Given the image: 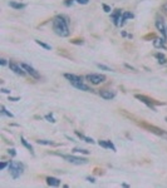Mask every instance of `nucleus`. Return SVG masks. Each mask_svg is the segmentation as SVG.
I'll use <instances>...</instances> for the list:
<instances>
[{
  "instance_id": "nucleus-8",
  "label": "nucleus",
  "mask_w": 167,
  "mask_h": 188,
  "mask_svg": "<svg viewBox=\"0 0 167 188\" xmlns=\"http://www.w3.org/2000/svg\"><path fill=\"white\" fill-rule=\"evenodd\" d=\"M122 10L121 9H116L113 13H112V15H111V18H112V20H113V24L116 25V26H119V24H121V19H122Z\"/></svg>"
},
{
  "instance_id": "nucleus-17",
  "label": "nucleus",
  "mask_w": 167,
  "mask_h": 188,
  "mask_svg": "<svg viewBox=\"0 0 167 188\" xmlns=\"http://www.w3.org/2000/svg\"><path fill=\"white\" fill-rule=\"evenodd\" d=\"M9 5H10L12 8H14V9H18V10L24 9V8L26 7L25 4H21V3H15V2H10V3H9Z\"/></svg>"
},
{
  "instance_id": "nucleus-36",
  "label": "nucleus",
  "mask_w": 167,
  "mask_h": 188,
  "mask_svg": "<svg viewBox=\"0 0 167 188\" xmlns=\"http://www.w3.org/2000/svg\"><path fill=\"white\" fill-rule=\"evenodd\" d=\"M158 63H160V64H166V63H167V58H165L162 60H158Z\"/></svg>"
},
{
  "instance_id": "nucleus-3",
  "label": "nucleus",
  "mask_w": 167,
  "mask_h": 188,
  "mask_svg": "<svg viewBox=\"0 0 167 188\" xmlns=\"http://www.w3.org/2000/svg\"><path fill=\"white\" fill-rule=\"evenodd\" d=\"M64 159H67L69 163L72 164H87L88 163V159L87 158H82V157H76V155H62Z\"/></svg>"
},
{
  "instance_id": "nucleus-33",
  "label": "nucleus",
  "mask_w": 167,
  "mask_h": 188,
  "mask_svg": "<svg viewBox=\"0 0 167 188\" xmlns=\"http://www.w3.org/2000/svg\"><path fill=\"white\" fill-rule=\"evenodd\" d=\"M7 166H8V163H5V162H2V163H0V169L3 171V169L7 167Z\"/></svg>"
},
{
  "instance_id": "nucleus-32",
  "label": "nucleus",
  "mask_w": 167,
  "mask_h": 188,
  "mask_svg": "<svg viewBox=\"0 0 167 188\" xmlns=\"http://www.w3.org/2000/svg\"><path fill=\"white\" fill-rule=\"evenodd\" d=\"M8 153H9V155H12V157H15V154H16L15 149H9V150H8Z\"/></svg>"
},
{
  "instance_id": "nucleus-24",
  "label": "nucleus",
  "mask_w": 167,
  "mask_h": 188,
  "mask_svg": "<svg viewBox=\"0 0 167 188\" xmlns=\"http://www.w3.org/2000/svg\"><path fill=\"white\" fill-rule=\"evenodd\" d=\"M45 119H47L48 122H52V123H55V119L53 118V115H52V114H47V115H45Z\"/></svg>"
},
{
  "instance_id": "nucleus-37",
  "label": "nucleus",
  "mask_w": 167,
  "mask_h": 188,
  "mask_svg": "<svg viewBox=\"0 0 167 188\" xmlns=\"http://www.w3.org/2000/svg\"><path fill=\"white\" fill-rule=\"evenodd\" d=\"M0 64H2V65H7V60L5 59H0Z\"/></svg>"
},
{
  "instance_id": "nucleus-14",
  "label": "nucleus",
  "mask_w": 167,
  "mask_h": 188,
  "mask_svg": "<svg viewBox=\"0 0 167 188\" xmlns=\"http://www.w3.org/2000/svg\"><path fill=\"white\" fill-rule=\"evenodd\" d=\"M153 45H155L156 48L166 49V47H165V39H163V38H156V39L153 40Z\"/></svg>"
},
{
  "instance_id": "nucleus-22",
  "label": "nucleus",
  "mask_w": 167,
  "mask_h": 188,
  "mask_svg": "<svg viewBox=\"0 0 167 188\" xmlns=\"http://www.w3.org/2000/svg\"><path fill=\"white\" fill-rule=\"evenodd\" d=\"M97 67H98L99 69H102V70H106V72H111V70H112L109 67H107V65H103V64H97Z\"/></svg>"
},
{
  "instance_id": "nucleus-26",
  "label": "nucleus",
  "mask_w": 167,
  "mask_h": 188,
  "mask_svg": "<svg viewBox=\"0 0 167 188\" xmlns=\"http://www.w3.org/2000/svg\"><path fill=\"white\" fill-rule=\"evenodd\" d=\"M98 143H99V145H102L103 148H108V144H107V141H99Z\"/></svg>"
},
{
  "instance_id": "nucleus-5",
  "label": "nucleus",
  "mask_w": 167,
  "mask_h": 188,
  "mask_svg": "<svg viewBox=\"0 0 167 188\" xmlns=\"http://www.w3.org/2000/svg\"><path fill=\"white\" fill-rule=\"evenodd\" d=\"M21 67H23V69L30 75V77H33V78H35V79H39L40 78V74L38 73V70H35L34 68H33L31 65H29V64H26V63H21L20 64Z\"/></svg>"
},
{
  "instance_id": "nucleus-4",
  "label": "nucleus",
  "mask_w": 167,
  "mask_h": 188,
  "mask_svg": "<svg viewBox=\"0 0 167 188\" xmlns=\"http://www.w3.org/2000/svg\"><path fill=\"white\" fill-rule=\"evenodd\" d=\"M86 78H87V80H89L94 85H98L106 80V77L103 74H88Z\"/></svg>"
},
{
  "instance_id": "nucleus-31",
  "label": "nucleus",
  "mask_w": 167,
  "mask_h": 188,
  "mask_svg": "<svg viewBox=\"0 0 167 188\" xmlns=\"http://www.w3.org/2000/svg\"><path fill=\"white\" fill-rule=\"evenodd\" d=\"M9 101H12V102H18V101H20V98H19V97H10V96H9Z\"/></svg>"
},
{
  "instance_id": "nucleus-9",
  "label": "nucleus",
  "mask_w": 167,
  "mask_h": 188,
  "mask_svg": "<svg viewBox=\"0 0 167 188\" xmlns=\"http://www.w3.org/2000/svg\"><path fill=\"white\" fill-rule=\"evenodd\" d=\"M136 98H137V99H140L142 103H145L147 107H150L152 110H156V108H155V105H153V102H152L150 98H147V97H145V96H140V94H137Z\"/></svg>"
},
{
  "instance_id": "nucleus-6",
  "label": "nucleus",
  "mask_w": 167,
  "mask_h": 188,
  "mask_svg": "<svg viewBox=\"0 0 167 188\" xmlns=\"http://www.w3.org/2000/svg\"><path fill=\"white\" fill-rule=\"evenodd\" d=\"M9 68H10V70H13V72H14L15 74H18V75L24 77V75L26 74V72L23 69V67L19 65V64H16V63H14V61H10V63H9Z\"/></svg>"
},
{
  "instance_id": "nucleus-30",
  "label": "nucleus",
  "mask_w": 167,
  "mask_h": 188,
  "mask_svg": "<svg viewBox=\"0 0 167 188\" xmlns=\"http://www.w3.org/2000/svg\"><path fill=\"white\" fill-rule=\"evenodd\" d=\"M102 7H103V9H104V11H106V13H111V8H109L108 5H106V4H103Z\"/></svg>"
},
{
  "instance_id": "nucleus-34",
  "label": "nucleus",
  "mask_w": 167,
  "mask_h": 188,
  "mask_svg": "<svg viewBox=\"0 0 167 188\" xmlns=\"http://www.w3.org/2000/svg\"><path fill=\"white\" fill-rule=\"evenodd\" d=\"M2 92H3V93H5V94H10V92H12V90L5 89V88H2Z\"/></svg>"
},
{
  "instance_id": "nucleus-29",
  "label": "nucleus",
  "mask_w": 167,
  "mask_h": 188,
  "mask_svg": "<svg viewBox=\"0 0 167 188\" xmlns=\"http://www.w3.org/2000/svg\"><path fill=\"white\" fill-rule=\"evenodd\" d=\"M73 3H74V0H65V2H64V4H65L67 7H71V5H73Z\"/></svg>"
},
{
  "instance_id": "nucleus-15",
  "label": "nucleus",
  "mask_w": 167,
  "mask_h": 188,
  "mask_svg": "<svg viewBox=\"0 0 167 188\" xmlns=\"http://www.w3.org/2000/svg\"><path fill=\"white\" fill-rule=\"evenodd\" d=\"M132 18H133V14H132V13H129V11H124V13L122 14V19H121V24H119V25L122 26V25H123L128 19H132Z\"/></svg>"
},
{
  "instance_id": "nucleus-7",
  "label": "nucleus",
  "mask_w": 167,
  "mask_h": 188,
  "mask_svg": "<svg viewBox=\"0 0 167 188\" xmlns=\"http://www.w3.org/2000/svg\"><path fill=\"white\" fill-rule=\"evenodd\" d=\"M156 28H157V30L161 33V37L163 38V39H166L167 38V28H165V24H163V21L161 20V19H157L156 20Z\"/></svg>"
},
{
  "instance_id": "nucleus-19",
  "label": "nucleus",
  "mask_w": 167,
  "mask_h": 188,
  "mask_svg": "<svg viewBox=\"0 0 167 188\" xmlns=\"http://www.w3.org/2000/svg\"><path fill=\"white\" fill-rule=\"evenodd\" d=\"M38 144H43V145H54V143L52 141H45V139H39L37 141Z\"/></svg>"
},
{
  "instance_id": "nucleus-1",
  "label": "nucleus",
  "mask_w": 167,
  "mask_h": 188,
  "mask_svg": "<svg viewBox=\"0 0 167 188\" xmlns=\"http://www.w3.org/2000/svg\"><path fill=\"white\" fill-rule=\"evenodd\" d=\"M53 30L54 33L62 38H67L69 37L71 30H69V25H68V20L63 15H58L53 19Z\"/></svg>"
},
{
  "instance_id": "nucleus-28",
  "label": "nucleus",
  "mask_w": 167,
  "mask_h": 188,
  "mask_svg": "<svg viewBox=\"0 0 167 188\" xmlns=\"http://www.w3.org/2000/svg\"><path fill=\"white\" fill-rule=\"evenodd\" d=\"M161 11H162L165 15H167V3L162 5V8H161Z\"/></svg>"
},
{
  "instance_id": "nucleus-21",
  "label": "nucleus",
  "mask_w": 167,
  "mask_h": 188,
  "mask_svg": "<svg viewBox=\"0 0 167 188\" xmlns=\"http://www.w3.org/2000/svg\"><path fill=\"white\" fill-rule=\"evenodd\" d=\"M35 43H37L38 45L43 47V48H44V49H47V50H49V49H50V45H48V44H45V43H43V42H40V40H35Z\"/></svg>"
},
{
  "instance_id": "nucleus-35",
  "label": "nucleus",
  "mask_w": 167,
  "mask_h": 188,
  "mask_svg": "<svg viewBox=\"0 0 167 188\" xmlns=\"http://www.w3.org/2000/svg\"><path fill=\"white\" fill-rule=\"evenodd\" d=\"M87 181L90 182V183H94V182H95V179H94L93 177H87Z\"/></svg>"
},
{
  "instance_id": "nucleus-10",
  "label": "nucleus",
  "mask_w": 167,
  "mask_h": 188,
  "mask_svg": "<svg viewBox=\"0 0 167 188\" xmlns=\"http://www.w3.org/2000/svg\"><path fill=\"white\" fill-rule=\"evenodd\" d=\"M99 96H101L103 99H106V101H111V99H113L116 97V94L113 92H111V90H101V92H99Z\"/></svg>"
},
{
  "instance_id": "nucleus-23",
  "label": "nucleus",
  "mask_w": 167,
  "mask_h": 188,
  "mask_svg": "<svg viewBox=\"0 0 167 188\" xmlns=\"http://www.w3.org/2000/svg\"><path fill=\"white\" fill-rule=\"evenodd\" d=\"M73 152H74V153H83V154H88V153H89L87 149H81V148H74Z\"/></svg>"
},
{
  "instance_id": "nucleus-27",
  "label": "nucleus",
  "mask_w": 167,
  "mask_h": 188,
  "mask_svg": "<svg viewBox=\"0 0 167 188\" xmlns=\"http://www.w3.org/2000/svg\"><path fill=\"white\" fill-rule=\"evenodd\" d=\"M74 2H77V3H79V4H82V5H87V4L89 3V0H74Z\"/></svg>"
},
{
  "instance_id": "nucleus-18",
  "label": "nucleus",
  "mask_w": 167,
  "mask_h": 188,
  "mask_svg": "<svg viewBox=\"0 0 167 188\" xmlns=\"http://www.w3.org/2000/svg\"><path fill=\"white\" fill-rule=\"evenodd\" d=\"M20 141H21V144H23L28 150H30L31 153H34V150H33V145H31V144H29V143L25 141V138H24V137H20Z\"/></svg>"
},
{
  "instance_id": "nucleus-2",
  "label": "nucleus",
  "mask_w": 167,
  "mask_h": 188,
  "mask_svg": "<svg viewBox=\"0 0 167 188\" xmlns=\"http://www.w3.org/2000/svg\"><path fill=\"white\" fill-rule=\"evenodd\" d=\"M9 172L12 174V177L16 179V178H19L23 174L24 166L21 163H19V162H10L9 163Z\"/></svg>"
},
{
  "instance_id": "nucleus-16",
  "label": "nucleus",
  "mask_w": 167,
  "mask_h": 188,
  "mask_svg": "<svg viewBox=\"0 0 167 188\" xmlns=\"http://www.w3.org/2000/svg\"><path fill=\"white\" fill-rule=\"evenodd\" d=\"M76 134H77V136H78V137L81 138V139H83L84 142H87V143H92V144L94 143V141H93L92 138H89V137H86L84 134H82V133H79L78 131H76Z\"/></svg>"
},
{
  "instance_id": "nucleus-20",
  "label": "nucleus",
  "mask_w": 167,
  "mask_h": 188,
  "mask_svg": "<svg viewBox=\"0 0 167 188\" xmlns=\"http://www.w3.org/2000/svg\"><path fill=\"white\" fill-rule=\"evenodd\" d=\"M2 114L7 115V117H9V118H13V117H14V115H13L10 112H8V110L5 109V107H4V105H2Z\"/></svg>"
},
{
  "instance_id": "nucleus-13",
  "label": "nucleus",
  "mask_w": 167,
  "mask_h": 188,
  "mask_svg": "<svg viewBox=\"0 0 167 188\" xmlns=\"http://www.w3.org/2000/svg\"><path fill=\"white\" fill-rule=\"evenodd\" d=\"M64 77H65L67 79H68V80L71 82V84H72V83H74V82H81V80H82V78H81V77L74 75V74H69V73L64 74Z\"/></svg>"
},
{
  "instance_id": "nucleus-25",
  "label": "nucleus",
  "mask_w": 167,
  "mask_h": 188,
  "mask_svg": "<svg viewBox=\"0 0 167 188\" xmlns=\"http://www.w3.org/2000/svg\"><path fill=\"white\" fill-rule=\"evenodd\" d=\"M155 56H156L158 60H162V59H165V58H166V56H165L162 53H156V54H155Z\"/></svg>"
},
{
  "instance_id": "nucleus-12",
  "label": "nucleus",
  "mask_w": 167,
  "mask_h": 188,
  "mask_svg": "<svg viewBox=\"0 0 167 188\" xmlns=\"http://www.w3.org/2000/svg\"><path fill=\"white\" fill-rule=\"evenodd\" d=\"M47 183L50 187H58L60 184V181L58 178H55V177H47Z\"/></svg>"
},
{
  "instance_id": "nucleus-11",
  "label": "nucleus",
  "mask_w": 167,
  "mask_h": 188,
  "mask_svg": "<svg viewBox=\"0 0 167 188\" xmlns=\"http://www.w3.org/2000/svg\"><path fill=\"white\" fill-rule=\"evenodd\" d=\"M72 85L74 87V88H77V89H79V90H84V92H92V89L87 85V84H84L83 83V80H81V82H74V83H72Z\"/></svg>"
}]
</instances>
